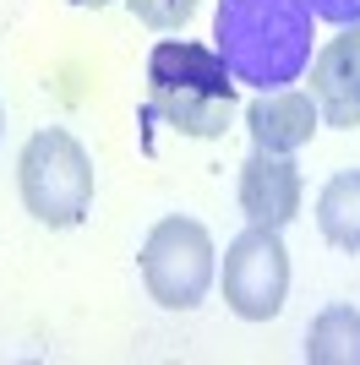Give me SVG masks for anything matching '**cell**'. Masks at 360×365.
Masks as SVG:
<instances>
[{"label":"cell","instance_id":"cell-8","mask_svg":"<svg viewBox=\"0 0 360 365\" xmlns=\"http://www.w3.org/2000/svg\"><path fill=\"white\" fill-rule=\"evenodd\" d=\"M316 98L300 88H273V93H256L251 109H246V131H251V148L262 153H300L306 142L316 137Z\"/></svg>","mask_w":360,"mask_h":365},{"label":"cell","instance_id":"cell-12","mask_svg":"<svg viewBox=\"0 0 360 365\" xmlns=\"http://www.w3.org/2000/svg\"><path fill=\"white\" fill-rule=\"evenodd\" d=\"M311 16L344 28V22H360V0H311Z\"/></svg>","mask_w":360,"mask_h":365},{"label":"cell","instance_id":"cell-4","mask_svg":"<svg viewBox=\"0 0 360 365\" xmlns=\"http://www.w3.org/2000/svg\"><path fill=\"white\" fill-rule=\"evenodd\" d=\"M136 262H142V289L164 311H196L208 300L213 278H219V267H213V235L196 218H180V213L159 218L148 229Z\"/></svg>","mask_w":360,"mask_h":365},{"label":"cell","instance_id":"cell-13","mask_svg":"<svg viewBox=\"0 0 360 365\" xmlns=\"http://www.w3.org/2000/svg\"><path fill=\"white\" fill-rule=\"evenodd\" d=\"M71 6H82V11H99V6H109V0H71Z\"/></svg>","mask_w":360,"mask_h":365},{"label":"cell","instance_id":"cell-14","mask_svg":"<svg viewBox=\"0 0 360 365\" xmlns=\"http://www.w3.org/2000/svg\"><path fill=\"white\" fill-rule=\"evenodd\" d=\"M0 131H6V109H0Z\"/></svg>","mask_w":360,"mask_h":365},{"label":"cell","instance_id":"cell-11","mask_svg":"<svg viewBox=\"0 0 360 365\" xmlns=\"http://www.w3.org/2000/svg\"><path fill=\"white\" fill-rule=\"evenodd\" d=\"M126 11H131L142 28H153V33H175V28L191 22L196 0H126Z\"/></svg>","mask_w":360,"mask_h":365},{"label":"cell","instance_id":"cell-1","mask_svg":"<svg viewBox=\"0 0 360 365\" xmlns=\"http://www.w3.org/2000/svg\"><path fill=\"white\" fill-rule=\"evenodd\" d=\"M311 0H219L213 49L256 93L289 88L311 66Z\"/></svg>","mask_w":360,"mask_h":365},{"label":"cell","instance_id":"cell-10","mask_svg":"<svg viewBox=\"0 0 360 365\" xmlns=\"http://www.w3.org/2000/svg\"><path fill=\"white\" fill-rule=\"evenodd\" d=\"M306 360L311 365H360V311L355 305H328L306 327Z\"/></svg>","mask_w":360,"mask_h":365},{"label":"cell","instance_id":"cell-3","mask_svg":"<svg viewBox=\"0 0 360 365\" xmlns=\"http://www.w3.org/2000/svg\"><path fill=\"white\" fill-rule=\"evenodd\" d=\"M16 185H22V207L39 224L76 229L93 207V158L71 131L44 125L28 137V148L16 158Z\"/></svg>","mask_w":360,"mask_h":365},{"label":"cell","instance_id":"cell-5","mask_svg":"<svg viewBox=\"0 0 360 365\" xmlns=\"http://www.w3.org/2000/svg\"><path fill=\"white\" fill-rule=\"evenodd\" d=\"M219 284H224V305L240 322H273L284 311V294H289L284 235H279V229H262V224H251L246 235H235L229 251H224Z\"/></svg>","mask_w":360,"mask_h":365},{"label":"cell","instance_id":"cell-2","mask_svg":"<svg viewBox=\"0 0 360 365\" xmlns=\"http://www.w3.org/2000/svg\"><path fill=\"white\" fill-rule=\"evenodd\" d=\"M148 109L180 137H224L235 120V76L224 55L191 38H159L148 55Z\"/></svg>","mask_w":360,"mask_h":365},{"label":"cell","instance_id":"cell-7","mask_svg":"<svg viewBox=\"0 0 360 365\" xmlns=\"http://www.w3.org/2000/svg\"><path fill=\"white\" fill-rule=\"evenodd\" d=\"M240 213L262 229H284L300 213V169L289 164V153L251 148V158L240 164Z\"/></svg>","mask_w":360,"mask_h":365},{"label":"cell","instance_id":"cell-9","mask_svg":"<svg viewBox=\"0 0 360 365\" xmlns=\"http://www.w3.org/2000/svg\"><path fill=\"white\" fill-rule=\"evenodd\" d=\"M316 229L339 251H360V169H339L316 197Z\"/></svg>","mask_w":360,"mask_h":365},{"label":"cell","instance_id":"cell-6","mask_svg":"<svg viewBox=\"0 0 360 365\" xmlns=\"http://www.w3.org/2000/svg\"><path fill=\"white\" fill-rule=\"evenodd\" d=\"M311 98L316 115L339 131L360 125V22H344L328 44L311 55Z\"/></svg>","mask_w":360,"mask_h":365}]
</instances>
